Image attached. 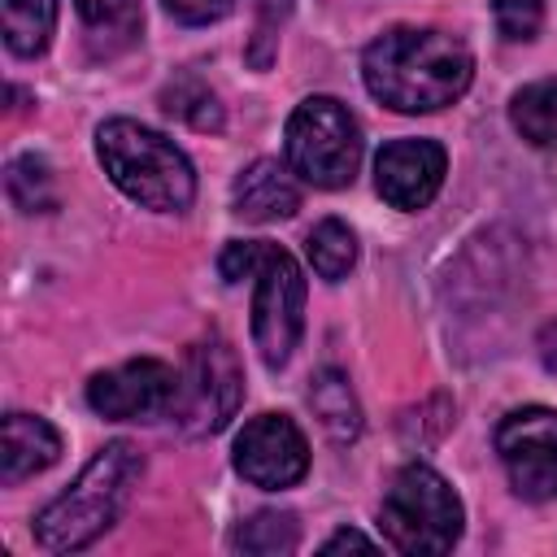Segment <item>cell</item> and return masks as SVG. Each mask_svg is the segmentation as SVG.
Listing matches in <instances>:
<instances>
[{
	"label": "cell",
	"mask_w": 557,
	"mask_h": 557,
	"mask_svg": "<svg viewBox=\"0 0 557 557\" xmlns=\"http://www.w3.org/2000/svg\"><path fill=\"white\" fill-rule=\"evenodd\" d=\"M361 78L366 91L396 113H435L470 87L474 57L457 35L431 26H392L366 48Z\"/></svg>",
	"instance_id": "cell-1"
},
{
	"label": "cell",
	"mask_w": 557,
	"mask_h": 557,
	"mask_svg": "<svg viewBox=\"0 0 557 557\" xmlns=\"http://www.w3.org/2000/svg\"><path fill=\"white\" fill-rule=\"evenodd\" d=\"M144 474V457L131 440H113L104 444L83 470L78 479L39 509L35 518V544L48 553H78L87 548L96 535H104L117 513L131 500V487Z\"/></svg>",
	"instance_id": "cell-2"
},
{
	"label": "cell",
	"mask_w": 557,
	"mask_h": 557,
	"mask_svg": "<svg viewBox=\"0 0 557 557\" xmlns=\"http://www.w3.org/2000/svg\"><path fill=\"white\" fill-rule=\"evenodd\" d=\"M96 157L113 187L131 196L139 209L152 213H183L196 196V174L187 152L165 139L161 131L131 122V117H109L96 131Z\"/></svg>",
	"instance_id": "cell-3"
},
{
	"label": "cell",
	"mask_w": 557,
	"mask_h": 557,
	"mask_svg": "<svg viewBox=\"0 0 557 557\" xmlns=\"http://www.w3.org/2000/svg\"><path fill=\"white\" fill-rule=\"evenodd\" d=\"M461 522H466V513H461L457 492L448 487L444 474H435L422 461L405 466L392 479L383 509H379V527H383L387 544L396 553H418V557L448 553L461 540Z\"/></svg>",
	"instance_id": "cell-4"
},
{
	"label": "cell",
	"mask_w": 557,
	"mask_h": 557,
	"mask_svg": "<svg viewBox=\"0 0 557 557\" xmlns=\"http://www.w3.org/2000/svg\"><path fill=\"white\" fill-rule=\"evenodd\" d=\"M283 157L313 187H348L361 165V126L335 96H309L283 126Z\"/></svg>",
	"instance_id": "cell-5"
},
{
	"label": "cell",
	"mask_w": 557,
	"mask_h": 557,
	"mask_svg": "<svg viewBox=\"0 0 557 557\" xmlns=\"http://www.w3.org/2000/svg\"><path fill=\"white\" fill-rule=\"evenodd\" d=\"M239 400H244V370L235 348L222 335L196 339L178 370V396L170 422H178L183 435H213L235 418Z\"/></svg>",
	"instance_id": "cell-6"
},
{
	"label": "cell",
	"mask_w": 557,
	"mask_h": 557,
	"mask_svg": "<svg viewBox=\"0 0 557 557\" xmlns=\"http://www.w3.org/2000/svg\"><path fill=\"white\" fill-rule=\"evenodd\" d=\"M252 278V344L270 370H283L305 331V274L278 244H265Z\"/></svg>",
	"instance_id": "cell-7"
},
{
	"label": "cell",
	"mask_w": 557,
	"mask_h": 557,
	"mask_svg": "<svg viewBox=\"0 0 557 557\" xmlns=\"http://www.w3.org/2000/svg\"><path fill=\"white\" fill-rule=\"evenodd\" d=\"M496 457L522 500H557V409L527 405L500 418Z\"/></svg>",
	"instance_id": "cell-8"
},
{
	"label": "cell",
	"mask_w": 557,
	"mask_h": 557,
	"mask_svg": "<svg viewBox=\"0 0 557 557\" xmlns=\"http://www.w3.org/2000/svg\"><path fill=\"white\" fill-rule=\"evenodd\" d=\"M174 396H178V370L157 357H131L113 370L91 374V383H87V405L113 422L170 418Z\"/></svg>",
	"instance_id": "cell-9"
},
{
	"label": "cell",
	"mask_w": 557,
	"mask_h": 557,
	"mask_svg": "<svg viewBox=\"0 0 557 557\" xmlns=\"http://www.w3.org/2000/svg\"><path fill=\"white\" fill-rule=\"evenodd\" d=\"M235 470L265 492H283L296 487L309 470V444L300 435V426L283 413H261L252 422H244V431L235 435V453H231Z\"/></svg>",
	"instance_id": "cell-10"
},
{
	"label": "cell",
	"mask_w": 557,
	"mask_h": 557,
	"mask_svg": "<svg viewBox=\"0 0 557 557\" xmlns=\"http://www.w3.org/2000/svg\"><path fill=\"white\" fill-rule=\"evenodd\" d=\"M448 157L435 139H392L374 157V187L392 209H426L444 187Z\"/></svg>",
	"instance_id": "cell-11"
},
{
	"label": "cell",
	"mask_w": 557,
	"mask_h": 557,
	"mask_svg": "<svg viewBox=\"0 0 557 557\" xmlns=\"http://www.w3.org/2000/svg\"><path fill=\"white\" fill-rule=\"evenodd\" d=\"M231 209L244 222H278L300 209V187L292 178V165H278L274 157H257L231 191Z\"/></svg>",
	"instance_id": "cell-12"
},
{
	"label": "cell",
	"mask_w": 557,
	"mask_h": 557,
	"mask_svg": "<svg viewBox=\"0 0 557 557\" xmlns=\"http://www.w3.org/2000/svg\"><path fill=\"white\" fill-rule=\"evenodd\" d=\"M61 457V435L39 413H9L0 426V483L13 487Z\"/></svg>",
	"instance_id": "cell-13"
},
{
	"label": "cell",
	"mask_w": 557,
	"mask_h": 557,
	"mask_svg": "<svg viewBox=\"0 0 557 557\" xmlns=\"http://www.w3.org/2000/svg\"><path fill=\"white\" fill-rule=\"evenodd\" d=\"M74 13L83 22L91 57H100V61L126 52L139 39V26H144L139 0H74Z\"/></svg>",
	"instance_id": "cell-14"
},
{
	"label": "cell",
	"mask_w": 557,
	"mask_h": 557,
	"mask_svg": "<svg viewBox=\"0 0 557 557\" xmlns=\"http://www.w3.org/2000/svg\"><path fill=\"white\" fill-rule=\"evenodd\" d=\"M309 405H313L318 422L326 426V435L335 444H352L361 435V409H357V396L348 387V374L318 370L313 374V387H309Z\"/></svg>",
	"instance_id": "cell-15"
},
{
	"label": "cell",
	"mask_w": 557,
	"mask_h": 557,
	"mask_svg": "<svg viewBox=\"0 0 557 557\" xmlns=\"http://www.w3.org/2000/svg\"><path fill=\"white\" fill-rule=\"evenodd\" d=\"M509 117L531 148L557 152V78H535L522 91H513Z\"/></svg>",
	"instance_id": "cell-16"
},
{
	"label": "cell",
	"mask_w": 557,
	"mask_h": 557,
	"mask_svg": "<svg viewBox=\"0 0 557 557\" xmlns=\"http://www.w3.org/2000/svg\"><path fill=\"white\" fill-rule=\"evenodd\" d=\"M0 26L13 57H39L57 26V0H0Z\"/></svg>",
	"instance_id": "cell-17"
},
{
	"label": "cell",
	"mask_w": 557,
	"mask_h": 557,
	"mask_svg": "<svg viewBox=\"0 0 557 557\" xmlns=\"http://www.w3.org/2000/svg\"><path fill=\"white\" fill-rule=\"evenodd\" d=\"M296 544H300V527H296V513L287 509H261L231 531V548L252 557H278V553H292Z\"/></svg>",
	"instance_id": "cell-18"
},
{
	"label": "cell",
	"mask_w": 557,
	"mask_h": 557,
	"mask_svg": "<svg viewBox=\"0 0 557 557\" xmlns=\"http://www.w3.org/2000/svg\"><path fill=\"white\" fill-rule=\"evenodd\" d=\"M305 252H309V265H313L318 278L339 283V278L357 265V235H352L339 218H322V222L309 231Z\"/></svg>",
	"instance_id": "cell-19"
},
{
	"label": "cell",
	"mask_w": 557,
	"mask_h": 557,
	"mask_svg": "<svg viewBox=\"0 0 557 557\" xmlns=\"http://www.w3.org/2000/svg\"><path fill=\"white\" fill-rule=\"evenodd\" d=\"M161 109L196 131H218L222 126V104L209 91V83H200L196 74H178L174 83H165L161 91Z\"/></svg>",
	"instance_id": "cell-20"
},
{
	"label": "cell",
	"mask_w": 557,
	"mask_h": 557,
	"mask_svg": "<svg viewBox=\"0 0 557 557\" xmlns=\"http://www.w3.org/2000/svg\"><path fill=\"white\" fill-rule=\"evenodd\" d=\"M4 191H9L13 209H22V213H48V209L57 205L52 170H48V161L35 157V152H22V157L9 161V170H4Z\"/></svg>",
	"instance_id": "cell-21"
},
{
	"label": "cell",
	"mask_w": 557,
	"mask_h": 557,
	"mask_svg": "<svg viewBox=\"0 0 557 557\" xmlns=\"http://www.w3.org/2000/svg\"><path fill=\"white\" fill-rule=\"evenodd\" d=\"M492 17L505 39L527 44V39H535V30L544 22V0H492Z\"/></svg>",
	"instance_id": "cell-22"
},
{
	"label": "cell",
	"mask_w": 557,
	"mask_h": 557,
	"mask_svg": "<svg viewBox=\"0 0 557 557\" xmlns=\"http://www.w3.org/2000/svg\"><path fill=\"white\" fill-rule=\"evenodd\" d=\"M287 9H292V0H257V35H252V48H248V61H252L257 70L270 65L274 39H278V26H283Z\"/></svg>",
	"instance_id": "cell-23"
},
{
	"label": "cell",
	"mask_w": 557,
	"mask_h": 557,
	"mask_svg": "<svg viewBox=\"0 0 557 557\" xmlns=\"http://www.w3.org/2000/svg\"><path fill=\"white\" fill-rule=\"evenodd\" d=\"M261 252H265V239H231L218 257V270L226 283H239V278H252L257 265H261Z\"/></svg>",
	"instance_id": "cell-24"
},
{
	"label": "cell",
	"mask_w": 557,
	"mask_h": 557,
	"mask_svg": "<svg viewBox=\"0 0 557 557\" xmlns=\"http://www.w3.org/2000/svg\"><path fill=\"white\" fill-rule=\"evenodd\" d=\"M161 4L183 26H209V22L226 17V9H231V0H161Z\"/></svg>",
	"instance_id": "cell-25"
},
{
	"label": "cell",
	"mask_w": 557,
	"mask_h": 557,
	"mask_svg": "<svg viewBox=\"0 0 557 557\" xmlns=\"http://www.w3.org/2000/svg\"><path fill=\"white\" fill-rule=\"evenodd\" d=\"M335 548H374V540L361 535V531H352V527H344V531H335V535L322 544V553H335Z\"/></svg>",
	"instance_id": "cell-26"
},
{
	"label": "cell",
	"mask_w": 557,
	"mask_h": 557,
	"mask_svg": "<svg viewBox=\"0 0 557 557\" xmlns=\"http://www.w3.org/2000/svg\"><path fill=\"white\" fill-rule=\"evenodd\" d=\"M540 361H544V370H557V322H548L544 331H540Z\"/></svg>",
	"instance_id": "cell-27"
}]
</instances>
